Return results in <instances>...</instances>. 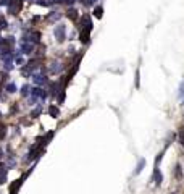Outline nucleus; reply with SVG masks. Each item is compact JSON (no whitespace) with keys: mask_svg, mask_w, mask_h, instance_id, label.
Segmentation results:
<instances>
[{"mask_svg":"<svg viewBox=\"0 0 184 194\" xmlns=\"http://www.w3.org/2000/svg\"><path fill=\"white\" fill-rule=\"evenodd\" d=\"M55 34H56V37H58V41H63V39H65V28L58 26V28H56V31H55Z\"/></svg>","mask_w":184,"mask_h":194,"instance_id":"nucleus-2","label":"nucleus"},{"mask_svg":"<svg viewBox=\"0 0 184 194\" xmlns=\"http://www.w3.org/2000/svg\"><path fill=\"white\" fill-rule=\"evenodd\" d=\"M50 115L56 117V115H58V109H55V107H50Z\"/></svg>","mask_w":184,"mask_h":194,"instance_id":"nucleus-6","label":"nucleus"},{"mask_svg":"<svg viewBox=\"0 0 184 194\" xmlns=\"http://www.w3.org/2000/svg\"><path fill=\"white\" fill-rule=\"evenodd\" d=\"M179 144L184 146V126L179 128Z\"/></svg>","mask_w":184,"mask_h":194,"instance_id":"nucleus-4","label":"nucleus"},{"mask_svg":"<svg viewBox=\"0 0 184 194\" xmlns=\"http://www.w3.org/2000/svg\"><path fill=\"white\" fill-rule=\"evenodd\" d=\"M144 167H145V160H144V159H140L139 163H137V167H136V170H134V175H139L140 171L144 170Z\"/></svg>","mask_w":184,"mask_h":194,"instance_id":"nucleus-3","label":"nucleus"},{"mask_svg":"<svg viewBox=\"0 0 184 194\" xmlns=\"http://www.w3.org/2000/svg\"><path fill=\"white\" fill-rule=\"evenodd\" d=\"M182 105H184V104H182Z\"/></svg>","mask_w":184,"mask_h":194,"instance_id":"nucleus-9","label":"nucleus"},{"mask_svg":"<svg viewBox=\"0 0 184 194\" xmlns=\"http://www.w3.org/2000/svg\"><path fill=\"white\" fill-rule=\"evenodd\" d=\"M102 13H103V10L100 8V6H97V8L94 10V15H95L97 18H102Z\"/></svg>","mask_w":184,"mask_h":194,"instance_id":"nucleus-5","label":"nucleus"},{"mask_svg":"<svg viewBox=\"0 0 184 194\" xmlns=\"http://www.w3.org/2000/svg\"><path fill=\"white\" fill-rule=\"evenodd\" d=\"M68 16H71V18L74 19V18H76V11H74V10H71V11L68 13Z\"/></svg>","mask_w":184,"mask_h":194,"instance_id":"nucleus-7","label":"nucleus"},{"mask_svg":"<svg viewBox=\"0 0 184 194\" xmlns=\"http://www.w3.org/2000/svg\"><path fill=\"white\" fill-rule=\"evenodd\" d=\"M153 181H155V184H157V186H160L161 181H163V175L158 171L157 167H155V170H153Z\"/></svg>","mask_w":184,"mask_h":194,"instance_id":"nucleus-1","label":"nucleus"},{"mask_svg":"<svg viewBox=\"0 0 184 194\" xmlns=\"http://www.w3.org/2000/svg\"><path fill=\"white\" fill-rule=\"evenodd\" d=\"M179 96H184V83L181 84V89H179Z\"/></svg>","mask_w":184,"mask_h":194,"instance_id":"nucleus-8","label":"nucleus"}]
</instances>
